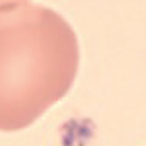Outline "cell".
Listing matches in <instances>:
<instances>
[{
	"label": "cell",
	"mask_w": 146,
	"mask_h": 146,
	"mask_svg": "<svg viewBox=\"0 0 146 146\" xmlns=\"http://www.w3.org/2000/svg\"><path fill=\"white\" fill-rule=\"evenodd\" d=\"M79 65L75 32L53 9L0 6V131L35 122L72 86Z\"/></svg>",
	"instance_id": "cell-1"
},
{
	"label": "cell",
	"mask_w": 146,
	"mask_h": 146,
	"mask_svg": "<svg viewBox=\"0 0 146 146\" xmlns=\"http://www.w3.org/2000/svg\"><path fill=\"white\" fill-rule=\"evenodd\" d=\"M26 0H0V6L6 4H12V3H22Z\"/></svg>",
	"instance_id": "cell-2"
}]
</instances>
